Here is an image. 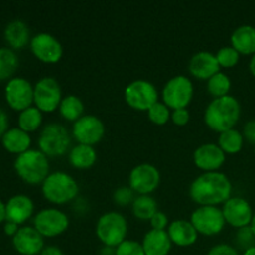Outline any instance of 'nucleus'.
Wrapping results in <instances>:
<instances>
[{
	"mask_svg": "<svg viewBox=\"0 0 255 255\" xmlns=\"http://www.w3.org/2000/svg\"><path fill=\"white\" fill-rule=\"evenodd\" d=\"M5 100L14 111L21 112L34 105V86L24 77H12L5 85Z\"/></svg>",
	"mask_w": 255,
	"mask_h": 255,
	"instance_id": "14",
	"label": "nucleus"
},
{
	"mask_svg": "<svg viewBox=\"0 0 255 255\" xmlns=\"http://www.w3.org/2000/svg\"><path fill=\"white\" fill-rule=\"evenodd\" d=\"M189 120H191V114H189L188 109H178L172 111L171 121L172 124L176 125V126H186V125H188Z\"/></svg>",
	"mask_w": 255,
	"mask_h": 255,
	"instance_id": "39",
	"label": "nucleus"
},
{
	"mask_svg": "<svg viewBox=\"0 0 255 255\" xmlns=\"http://www.w3.org/2000/svg\"><path fill=\"white\" fill-rule=\"evenodd\" d=\"M172 110L163 104L162 101L156 102L151 109L147 111L148 120L156 126H164L171 121Z\"/></svg>",
	"mask_w": 255,
	"mask_h": 255,
	"instance_id": "33",
	"label": "nucleus"
},
{
	"mask_svg": "<svg viewBox=\"0 0 255 255\" xmlns=\"http://www.w3.org/2000/svg\"><path fill=\"white\" fill-rule=\"evenodd\" d=\"M99 255H116V248H112V247H102V249L100 251Z\"/></svg>",
	"mask_w": 255,
	"mask_h": 255,
	"instance_id": "46",
	"label": "nucleus"
},
{
	"mask_svg": "<svg viewBox=\"0 0 255 255\" xmlns=\"http://www.w3.org/2000/svg\"><path fill=\"white\" fill-rule=\"evenodd\" d=\"M194 96L193 82L184 75H177L171 77L162 89V102L169 109H187L191 105Z\"/></svg>",
	"mask_w": 255,
	"mask_h": 255,
	"instance_id": "7",
	"label": "nucleus"
},
{
	"mask_svg": "<svg viewBox=\"0 0 255 255\" xmlns=\"http://www.w3.org/2000/svg\"><path fill=\"white\" fill-rule=\"evenodd\" d=\"M6 222V203L0 199V223Z\"/></svg>",
	"mask_w": 255,
	"mask_h": 255,
	"instance_id": "45",
	"label": "nucleus"
},
{
	"mask_svg": "<svg viewBox=\"0 0 255 255\" xmlns=\"http://www.w3.org/2000/svg\"><path fill=\"white\" fill-rule=\"evenodd\" d=\"M249 71H251V74L253 75V77L255 79V55L252 56L251 61H249Z\"/></svg>",
	"mask_w": 255,
	"mask_h": 255,
	"instance_id": "47",
	"label": "nucleus"
},
{
	"mask_svg": "<svg viewBox=\"0 0 255 255\" xmlns=\"http://www.w3.org/2000/svg\"><path fill=\"white\" fill-rule=\"evenodd\" d=\"M251 228H252V231H253V233H254V236H255V213H254V216H253V219H252Z\"/></svg>",
	"mask_w": 255,
	"mask_h": 255,
	"instance_id": "49",
	"label": "nucleus"
},
{
	"mask_svg": "<svg viewBox=\"0 0 255 255\" xmlns=\"http://www.w3.org/2000/svg\"><path fill=\"white\" fill-rule=\"evenodd\" d=\"M207 255H239V253L234 247L226 243H221L212 247Z\"/></svg>",
	"mask_w": 255,
	"mask_h": 255,
	"instance_id": "40",
	"label": "nucleus"
},
{
	"mask_svg": "<svg viewBox=\"0 0 255 255\" xmlns=\"http://www.w3.org/2000/svg\"><path fill=\"white\" fill-rule=\"evenodd\" d=\"M19 67V57L10 47H0V81H9Z\"/></svg>",
	"mask_w": 255,
	"mask_h": 255,
	"instance_id": "30",
	"label": "nucleus"
},
{
	"mask_svg": "<svg viewBox=\"0 0 255 255\" xmlns=\"http://www.w3.org/2000/svg\"><path fill=\"white\" fill-rule=\"evenodd\" d=\"M97 162V152L94 146L79 144L71 147L69 152V163L74 168L85 171L95 166Z\"/></svg>",
	"mask_w": 255,
	"mask_h": 255,
	"instance_id": "26",
	"label": "nucleus"
},
{
	"mask_svg": "<svg viewBox=\"0 0 255 255\" xmlns=\"http://www.w3.org/2000/svg\"><path fill=\"white\" fill-rule=\"evenodd\" d=\"M1 143L2 147L9 153L20 156V154L25 153L30 149L31 137L29 133L20 129L19 127H14V128H9L5 132L4 136L1 137Z\"/></svg>",
	"mask_w": 255,
	"mask_h": 255,
	"instance_id": "24",
	"label": "nucleus"
},
{
	"mask_svg": "<svg viewBox=\"0 0 255 255\" xmlns=\"http://www.w3.org/2000/svg\"><path fill=\"white\" fill-rule=\"evenodd\" d=\"M214 55L221 69H232L238 65L239 59H241L239 52L232 46L221 47Z\"/></svg>",
	"mask_w": 255,
	"mask_h": 255,
	"instance_id": "34",
	"label": "nucleus"
},
{
	"mask_svg": "<svg viewBox=\"0 0 255 255\" xmlns=\"http://www.w3.org/2000/svg\"><path fill=\"white\" fill-rule=\"evenodd\" d=\"M14 169L19 178L30 186L42 184L50 172V161L41 151L31 149L16 157Z\"/></svg>",
	"mask_w": 255,
	"mask_h": 255,
	"instance_id": "4",
	"label": "nucleus"
},
{
	"mask_svg": "<svg viewBox=\"0 0 255 255\" xmlns=\"http://www.w3.org/2000/svg\"><path fill=\"white\" fill-rule=\"evenodd\" d=\"M188 71L192 77L201 81H208L213 75L221 71L216 55L209 51H199L191 57Z\"/></svg>",
	"mask_w": 255,
	"mask_h": 255,
	"instance_id": "19",
	"label": "nucleus"
},
{
	"mask_svg": "<svg viewBox=\"0 0 255 255\" xmlns=\"http://www.w3.org/2000/svg\"><path fill=\"white\" fill-rule=\"evenodd\" d=\"M232 81L231 77L223 71L217 72L216 75L211 77L207 81V92L211 95L213 99H221V97L228 96L231 91Z\"/></svg>",
	"mask_w": 255,
	"mask_h": 255,
	"instance_id": "31",
	"label": "nucleus"
},
{
	"mask_svg": "<svg viewBox=\"0 0 255 255\" xmlns=\"http://www.w3.org/2000/svg\"><path fill=\"white\" fill-rule=\"evenodd\" d=\"M30 50L40 62L47 65L57 64L64 55L61 42L49 32H39L32 36L30 41Z\"/></svg>",
	"mask_w": 255,
	"mask_h": 255,
	"instance_id": "15",
	"label": "nucleus"
},
{
	"mask_svg": "<svg viewBox=\"0 0 255 255\" xmlns=\"http://www.w3.org/2000/svg\"><path fill=\"white\" fill-rule=\"evenodd\" d=\"M134 194L136 193H134L128 186H124V187H120V188H117L116 191L114 192L112 198H114V203L116 204V206L126 207L128 206V204L133 203L134 198H136Z\"/></svg>",
	"mask_w": 255,
	"mask_h": 255,
	"instance_id": "35",
	"label": "nucleus"
},
{
	"mask_svg": "<svg viewBox=\"0 0 255 255\" xmlns=\"http://www.w3.org/2000/svg\"><path fill=\"white\" fill-rule=\"evenodd\" d=\"M62 99L61 86L54 77L45 76L34 85V106L42 114L57 111Z\"/></svg>",
	"mask_w": 255,
	"mask_h": 255,
	"instance_id": "11",
	"label": "nucleus"
},
{
	"mask_svg": "<svg viewBox=\"0 0 255 255\" xmlns=\"http://www.w3.org/2000/svg\"><path fill=\"white\" fill-rule=\"evenodd\" d=\"M116 255H146L142 243L132 239H126L116 247Z\"/></svg>",
	"mask_w": 255,
	"mask_h": 255,
	"instance_id": "36",
	"label": "nucleus"
},
{
	"mask_svg": "<svg viewBox=\"0 0 255 255\" xmlns=\"http://www.w3.org/2000/svg\"><path fill=\"white\" fill-rule=\"evenodd\" d=\"M105 124L95 115H84L72 124L71 134L79 144L94 146L100 143L105 137Z\"/></svg>",
	"mask_w": 255,
	"mask_h": 255,
	"instance_id": "13",
	"label": "nucleus"
},
{
	"mask_svg": "<svg viewBox=\"0 0 255 255\" xmlns=\"http://www.w3.org/2000/svg\"><path fill=\"white\" fill-rule=\"evenodd\" d=\"M4 39L10 49L14 51L24 49L31 41L29 26L22 20H12L5 26Z\"/></svg>",
	"mask_w": 255,
	"mask_h": 255,
	"instance_id": "23",
	"label": "nucleus"
},
{
	"mask_svg": "<svg viewBox=\"0 0 255 255\" xmlns=\"http://www.w3.org/2000/svg\"><path fill=\"white\" fill-rule=\"evenodd\" d=\"M132 207V214L141 222H149L158 212V204L152 196H136Z\"/></svg>",
	"mask_w": 255,
	"mask_h": 255,
	"instance_id": "28",
	"label": "nucleus"
},
{
	"mask_svg": "<svg viewBox=\"0 0 255 255\" xmlns=\"http://www.w3.org/2000/svg\"><path fill=\"white\" fill-rule=\"evenodd\" d=\"M19 229H20V227L17 226V224L12 223V222H9V221L5 222L4 233L6 234L7 237H11V238H14V236L17 233V232H19Z\"/></svg>",
	"mask_w": 255,
	"mask_h": 255,
	"instance_id": "43",
	"label": "nucleus"
},
{
	"mask_svg": "<svg viewBox=\"0 0 255 255\" xmlns=\"http://www.w3.org/2000/svg\"><path fill=\"white\" fill-rule=\"evenodd\" d=\"M124 97L131 109L147 112L156 102H158V90L147 80H133L125 89Z\"/></svg>",
	"mask_w": 255,
	"mask_h": 255,
	"instance_id": "10",
	"label": "nucleus"
},
{
	"mask_svg": "<svg viewBox=\"0 0 255 255\" xmlns=\"http://www.w3.org/2000/svg\"><path fill=\"white\" fill-rule=\"evenodd\" d=\"M37 146L47 158L62 157L71 149V134L64 125L57 122L47 124L40 131Z\"/></svg>",
	"mask_w": 255,
	"mask_h": 255,
	"instance_id": "5",
	"label": "nucleus"
},
{
	"mask_svg": "<svg viewBox=\"0 0 255 255\" xmlns=\"http://www.w3.org/2000/svg\"><path fill=\"white\" fill-rule=\"evenodd\" d=\"M169 219L168 216L163 212L158 211L149 221V224H151V229H156V231H167L169 226Z\"/></svg>",
	"mask_w": 255,
	"mask_h": 255,
	"instance_id": "38",
	"label": "nucleus"
},
{
	"mask_svg": "<svg viewBox=\"0 0 255 255\" xmlns=\"http://www.w3.org/2000/svg\"><path fill=\"white\" fill-rule=\"evenodd\" d=\"M254 153H255V148H254Z\"/></svg>",
	"mask_w": 255,
	"mask_h": 255,
	"instance_id": "50",
	"label": "nucleus"
},
{
	"mask_svg": "<svg viewBox=\"0 0 255 255\" xmlns=\"http://www.w3.org/2000/svg\"><path fill=\"white\" fill-rule=\"evenodd\" d=\"M236 242L238 244V247H241L244 251L255 246V236L253 231H252L251 226L237 229Z\"/></svg>",
	"mask_w": 255,
	"mask_h": 255,
	"instance_id": "37",
	"label": "nucleus"
},
{
	"mask_svg": "<svg viewBox=\"0 0 255 255\" xmlns=\"http://www.w3.org/2000/svg\"><path fill=\"white\" fill-rule=\"evenodd\" d=\"M7 129H9V117L6 112L0 107V137L4 136Z\"/></svg>",
	"mask_w": 255,
	"mask_h": 255,
	"instance_id": "42",
	"label": "nucleus"
},
{
	"mask_svg": "<svg viewBox=\"0 0 255 255\" xmlns=\"http://www.w3.org/2000/svg\"><path fill=\"white\" fill-rule=\"evenodd\" d=\"M167 233H168L172 244L179 247V248L192 247L197 243L199 236L191 222L187 219H176V221L171 222L167 228Z\"/></svg>",
	"mask_w": 255,
	"mask_h": 255,
	"instance_id": "21",
	"label": "nucleus"
},
{
	"mask_svg": "<svg viewBox=\"0 0 255 255\" xmlns=\"http://www.w3.org/2000/svg\"><path fill=\"white\" fill-rule=\"evenodd\" d=\"M189 222L197 233L204 237L218 236L227 224L222 208L214 206H198L192 212Z\"/></svg>",
	"mask_w": 255,
	"mask_h": 255,
	"instance_id": "8",
	"label": "nucleus"
},
{
	"mask_svg": "<svg viewBox=\"0 0 255 255\" xmlns=\"http://www.w3.org/2000/svg\"><path fill=\"white\" fill-rule=\"evenodd\" d=\"M227 154L217 143H203L193 152V163L203 173L218 172L226 163Z\"/></svg>",
	"mask_w": 255,
	"mask_h": 255,
	"instance_id": "17",
	"label": "nucleus"
},
{
	"mask_svg": "<svg viewBox=\"0 0 255 255\" xmlns=\"http://www.w3.org/2000/svg\"><path fill=\"white\" fill-rule=\"evenodd\" d=\"M161 184V173L151 163L134 166L128 174V187L137 196H151Z\"/></svg>",
	"mask_w": 255,
	"mask_h": 255,
	"instance_id": "12",
	"label": "nucleus"
},
{
	"mask_svg": "<svg viewBox=\"0 0 255 255\" xmlns=\"http://www.w3.org/2000/svg\"><path fill=\"white\" fill-rule=\"evenodd\" d=\"M242 134L244 137V141L249 142V143L255 146V120H251V121L246 122Z\"/></svg>",
	"mask_w": 255,
	"mask_h": 255,
	"instance_id": "41",
	"label": "nucleus"
},
{
	"mask_svg": "<svg viewBox=\"0 0 255 255\" xmlns=\"http://www.w3.org/2000/svg\"><path fill=\"white\" fill-rule=\"evenodd\" d=\"M41 193L49 203L64 206L79 198L80 186L76 179L66 172H51L42 182Z\"/></svg>",
	"mask_w": 255,
	"mask_h": 255,
	"instance_id": "3",
	"label": "nucleus"
},
{
	"mask_svg": "<svg viewBox=\"0 0 255 255\" xmlns=\"http://www.w3.org/2000/svg\"><path fill=\"white\" fill-rule=\"evenodd\" d=\"M222 212L226 223L236 229L251 226L254 216L249 202L242 197H231L222 206Z\"/></svg>",
	"mask_w": 255,
	"mask_h": 255,
	"instance_id": "16",
	"label": "nucleus"
},
{
	"mask_svg": "<svg viewBox=\"0 0 255 255\" xmlns=\"http://www.w3.org/2000/svg\"><path fill=\"white\" fill-rule=\"evenodd\" d=\"M35 204L26 194H15L6 202V221L21 226L34 214Z\"/></svg>",
	"mask_w": 255,
	"mask_h": 255,
	"instance_id": "20",
	"label": "nucleus"
},
{
	"mask_svg": "<svg viewBox=\"0 0 255 255\" xmlns=\"http://www.w3.org/2000/svg\"><path fill=\"white\" fill-rule=\"evenodd\" d=\"M40 255H65L64 252L56 246H45Z\"/></svg>",
	"mask_w": 255,
	"mask_h": 255,
	"instance_id": "44",
	"label": "nucleus"
},
{
	"mask_svg": "<svg viewBox=\"0 0 255 255\" xmlns=\"http://www.w3.org/2000/svg\"><path fill=\"white\" fill-rule=\"evenodd\" d=\"M85 105L82 100L76 95H67L64 96L61 104L59 106V114L65 121L76 122L77 120L84 116Z\"/></svg>",
	"mask_w": 255,
	"mask_h": 255,
	"instance_id": "27",
	"label": "nucleus"
},
{
	"mask_svg": "<svg viewBox=\"0 0 255 255\" xmlns=\"http://www.w3.org/2000/svg\"><path fill=\"white\" fill-rule=\"evenodd\" d=\"M243 255H255V246L246 249V251L243 252Z\"/></svg>",
	"mask_w": 255,
	"mask_h": 255,
	"instance_id": "48",
	"label": "nucleus"
},
{
	"mask_svg": "<svg viewBox=\"0 0 255 255\" xmlns=\"http://www.w3.org/2000/svg\"><path fill=\"white\" fill-rule=\"evenodd\" d=\"M17 125H19L20 129L29 134L36 132L42 125V112L35 106L29 107V109L19 112Z\"/></svg>",
	"mask_w": 255,
	"mask_h": 255,
	"instance_id": "32",
	"label": "nucleus"
},
{
	"mask_svg": "<svg viewBox=\"0 0 255 255\" xmlns=\"http://www.w3.org/2000/svg\"><path fill=\"white\" fill-rule=\"evenodd\" d=\"M217 144L226 154H237L243 148L244 137L238 129L232 128L219 133Z\"/></svg>",
	"mask_w": 255,
	"mask_h": 255,
	"instance_id": "29",
	"label": "nucleus"
},
{
	"mask_svg": "<svg viewBox=\"0 0 255 255\" xmlns=\"http://www.w3.org/2000/svg\"><path fill=\"white\" fill-rule=\"evenodd\" d=\"M172 246L173 244L167 231L149 229L142 239V247L146 255H168L171 253Z\"/></svg>",
	"mask_w": 255,
	"mask_h": 255,
	"instance_id": "22",
	"label": "nucleus"
},
{
	"mask_svg": "<svg viewBox=\"0 0 255 255\" xmlns=\"http://www.w3.org/2000/svg\"><path fill=\"white\" fill-rule=\"evenodd\" d=\"M233 186L228 176L222 172H207L192 181L188 194L198 206H223L232 197Z\"/></svg>",
	"mask_w": 255,
	"mask_h": 255,
	"instance_id": "1",
	"label": "nucleus"
},
{
	"mask_svg": "<svg viewBox=\"0 0 255 255\" xmlns=\"http://www.w3.org/2000/svg\"><path fill=\"white\" fill-rule=\"evenodd\" d=\"M96 237L105 247L116 248L127 239L128 223L124 214L120 212H106L97 219Z\"/></svg>",
	"mask_w": 255,
	"mask_h": 255,
	"instance_id": "6",
	"label": "nucleus"
},
{
	"mask_svg": "<svg viewBox=\"0 0 255 255\" xmlns=\"http://www.w3.org/2000/svg\"><path fill=\"white\" fill-rule=\"evenodd\" d=\"M241 104L232 95L213 99L204 110L203 120L206 126L217 133L236 128L241 119Z\"/></svg>",
	"mask_w": 255,
	"mask_h": 255,
	"instance_id": "2",
	"label": "nucleus"
},
{
	"mask_svg": "<svg viewBox=\"0 0 255 255\" xmlns=\"http://www.w3.org/2000/svg\"><path fill=\"white\" fill-rule=\"evenodd\" d=\"M231 46L239 55H255V27L252 25L237 27L231 35Z\"/></svg>",
	"mask_w": 255,
	"mask_h": 255,
	"instance_id": "25",
	"label": "nucleus"
},
{
	"mask_svg": "<svg viewBox=\"0 0 255 255\" xmlns=\"http://www.w3.org/2000/svg\"><path fill=\"white\" fill-rule=\"evenodd\" d=\"M12 247L21 255H40L45 248L44 237L34 227H20L12 238Z\"/></svg>",
	"mask_w": 255,
	"mask_h": 255,
	"instance_id": "18",
	"label": "nucleus"
},
{
	"mask_svg": "<svg viewBox=\"0 0 255 255\" xmlns=\"http://www.w3.org/2000/svg\"><path fill=\"white\" fill-rule=\"evenodd\" d=\"M70 219L61 209L49 207L35 214L32 219V227L41 234L44 238H55L69 229Z\"/></svg>",
	"mask_w": 255,
	"mask_h": 255,
	"instance_id": "9",
	"label": "nucleus"
}]
</instances>
